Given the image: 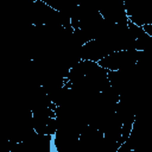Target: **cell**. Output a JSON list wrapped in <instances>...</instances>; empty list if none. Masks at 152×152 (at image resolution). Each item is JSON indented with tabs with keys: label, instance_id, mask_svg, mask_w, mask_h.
<instances>
[{
	"label": "cell",
	"instance_id": "1",
	"mask_svg": "<svg viewBox=\"0 0 152 152\" xmlns=\"http://www.w3.org/2000/svg\"><path fill=\"white\" fill-rule=\"evenodd\" d=\"M140 52L141 51H138L135 49L119 50L107 55L97 63L107 70H112V71L122 70L137 64L140 57Z\"/></svg>",
	"mask_w": 152,
	"mask_h": 152
}]
</instances>
